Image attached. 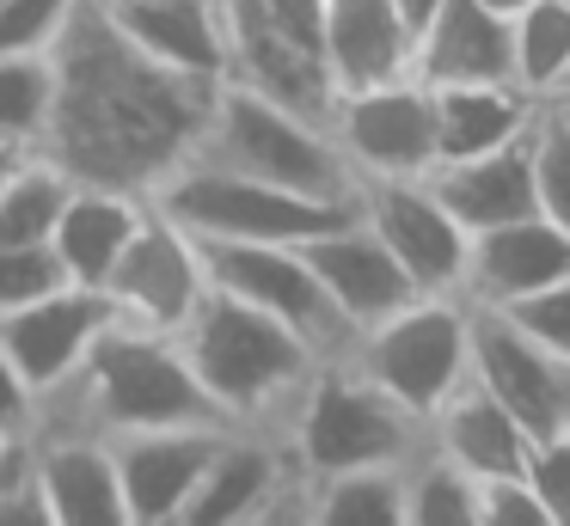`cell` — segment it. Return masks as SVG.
<instances>
[{"label": "cell", "mask_w": 570, "mask_h": 526, "mask_svg": "<svg viewBox=\"0 0 570 526\" xmlns=\"http://www.w3.org/2000/svg\"><path fill=\"white\" fill-rule=\"evenodd\" d=\"M56 92L38 153L80 183H117L148 196L166 171L197 153L209 117V80L141 56L99 0H80L75 24L50 49Z\"/></svg>", "instance_id": "obj_1"}, {"label": "cell", "mask_w": 570, "mask_h": 526, "mask_svg": "<svg viewBox=\"0 0 570 526\" xmlns=\"http://www.w3.org/2000/svg\"><path fill=\"white\" fill-rule=\"evenodd\" d=\"M178 349H185L190 374H197L203 398L215 404V416L234 428H283L295 391L307 386L313 355L283 318L258 312L252 300L227 288H209L197 300V312L178 325Z\"/></svg>", "instance_id": "obj_2"}, {"label": "cell", "mask_w": 570, "mask_h": 526, "mask_svg": "<svg viewBox=\"0 0 570 526\" xmlns=\"http://www.w3.org/2000/svg\"><path fill=\"white\" fill-rule=\"evenodd\" d=\"M38 423H80V428H99V435H129V428L222 423V416L203 398L178 337L136 330L111 318L99 330V343L87 349L80 374L38 404Z\"/></svg>", "instance_id": "obj_3"}, {"label": "cell", "mask_w": 570, "mask_h": 526, "mask_svg": "<svg viewBox=\"0 0 570 526\" xmlns=\"http://www.w3.org/2000/svg\"><path fill=\"white\" fill-rule=\"evenodd\" d=\"M430 428L393 404L368 374L350 367V355H325L313 361L307 386L295 391L276 440L288 447L301 477H325V472H350V465H399L423 447Z\"/></svg>", "instance_id": "obj_4"}, {"label": "cell", "mask_w": 570, "mask_h": 526, "mask_svg": "<svg viewBox=\"0 0 570 526\" xmlns=\"http://www.w3.org/2000/svg\"><path fill=\"white\" fill-rule=\"evenodd\" d=\"M190 159H209V166L246 171V178L283 183V190L301 196H332V202H350V190H356V178H350L344 153L332 141V122H313L234 80H215L209 117H203Z\"/></svg>", "instance_id": "obj_5"}, {"label": "cell", "mask_w": 570, "mask_h": 526, "mask_svg": "<svg viewBox=\"0 0 570 526\" xmlns=\"http://www.w3.org/2000/svg\"><path fill=\"white\" fill-rule=\"evenodd\" d=\"M344 355L393 404L430 423L435 404L454 398L472 374V300L466 294H411L405 306L356 330Z\"/></svg>", "instance_id": "obj_6"}, {"label": "cell", "mask_w": 570, "mask_h": 526, "mask_svg": "<svg viewBox=\"0 0 570 526\" xmlns=\"http://www.w3.org/2000/svg\"><path fill=\"white\" fill-rule=\"evenodd\" d=\"M148 202L166 220L190 232V239H264V245H307L313 232L337 227L350 202L332 196H301L283 183L246 178V171L209 166V159H185L148 190Z\"/></svg>", "instance_id": "obj_7"}, {"label": "cell", "mask_w": 570, "mask_h": 526, "mask_svg": "<svg viewBox=\"0 0 570 526\" xmlns=\"http://www.w3.org/2000/svg\"><path fill=\"white\" fill-rule=\"evenodd\" d=\"M209 288H227L239 300H252L258 312L283 318L313 355H344L356 343L350 318L332 306V294L320 288L313 264L301 257V245H264V239H197Z\"/></svg>", "instance_id": "obj_8"}, {"label": "cell", "mask_w": 570, "mask_h": 526, "mask_svg": "<svg viewBox=\"0 0 570 526\" xmlns=\"http://www.w3.org/2000/svg\"><path fill=\"white\" fill-rule=\"evenodd\" d=\"M332 141L350 178H423L435 166V92L417 73L337 92Z\"/></svg>", "instance_id": "obj_9"}, {"label": "cell", "mask_w": 570, "mask_h": 526, "mask_svg": "<svg viewBox=\"0 0 570 526\" xmlns=\"http://www.w3.org/2000/svg\"><path fill=\"white\" fill-rule=\"evenodd\" d=\"M99 294H105L117 325L178 337V325H185V318L197 312V300L209 294V269H203L197 239L148 202V220H141L136 239L124 245V257L111 264V276H105Z\"/></svg>", "instance_id": "obj_10"}, {"label": "cell", "mask_w": 570, "mask_h": 526, "mask_svg": "<svg viewBox=\"0 0 570 526\" xmlns=\"http://www.w3.org/2000/svg\"><path fill=\"white\" fill-rule=\"evenodd\" d=\"M350 208L374 227V239L399 257L417 294H460L472 232L442 208L430 178H356Z\"/></svg>", "instance_id": "obj_11"}, {"label": "cell", "mask_w": 570, "mask_h": 526, "mask_svg": "<svg viewBox=\"0 0 570 526\" xmlns=\"http://www.w3.org/2000/svg\"><path fill=\"white\" fill-rule=\"evenodd\" d=\"M222 7V43H227V73L222 80L252 86V92L276 98V105L301 110L313 122H332V73H325V56L313 37L276 24L264 7L252 0H215Z\"/></svg>", "instance_id": "obj_12"}, {"label": "cell", "mask_w": 570, "mask_h": 526, "mask_svg": "<svg viewBox=\"0 0 570 526\" xmlns=\"http://www.w3.org/2000/svg\"><path fill=\"white\" fill-rule=\"evenodd\" d=\"M472 386L528 423V435L564 428V361L503 306H472Z\"/></svg>", "instance_id": "obj_13"}, {"label": "cell", "mask_w": 570, "mask_h": 526, "mask_svg": "<svg viewBox=\"0 0 570 526\" xmlns=\"http://www.w3.org/2000/svg\"><path fill=\"white\" fill-rule=\"evenodd\" d=\"M222 435L227 423H173V428L105 435L117 459V484H124L129 526H178V514H185L203 465L215 459Z\"/></svg>", "instance_id": "obj_14"}, {"label": "cell", "mask_w": 570, "mask_h": 526, "mask_svg": "<svg viewBox=\"0 0 570 526\" xmlns=\"http://www.w3.org/2000/svg\"><path fill=\"white\" fill-rule=\"evenodd\" d=\"M31 472L50 526H129L111 440L80 423H31Z\"/></svg>", "instance_id": "obj_15"}, {"label": "cell", "mask_w": 570, "mask_h": 526, "mask_svg": "<svg viewBox=\"0 0 570 526\" xmlns=\"http://www.w3.org/2000/svg\"><path fill=\"white\" fill-rule=\"evenodd\" d=\"M111 325V306H105L99 288H80V281H62L56 294L19 306V312L0 318V343L13 355V367L26 374V386L38 391V404L50 391H62L68 379L80 374L87 349L99 343V330Z\"/></svg>", "instance_id": "obj_16"}, {"label": "cell", "mask_w": 570, "mask_h": 526, "mask_svg": "<svg viewBox=\"0 0 570 526\" xmlns=\"http://www.w3.org/2000/svg\"><path fill=\"white\" fill-rule=\"evenodd\" d=\"M564 276H570V232L533 208V215H521V220L472 232L460 294H466L472 306H521Z\"/></svg>", "instance_id": "obj_17"}, {"label": "cell", "mask_w": 570, "mask_h": 526, "mask_svg": "<svg viewBox=\"0 0 570 526\" xmlns=\"http://www.w3.org/2000/svg\"><path fill=\"white\" fill-rule=\"evenodd\" d=\"M301 257L313 264L320 288L332 294V306L350 318V330H368L374 318H386L393 306H405L411 294H417L411 276L399 269V257L374 239V227L356 215V208H350L337 227L313 232V239L301 245Z\"/></svg>", "instance_id": "obj_18"}, {"label": "cell", "mask_w": 570, "mask_h": 526, "mask_svg": "<svg viewBox=\"0 0 570 526\" xmlns=\"http://www.w3.org/2000/svg\"><path fill=\"white\" fill-rule=\"evenodd\" d=\"M411 49H417V31L399 12V0H325L320 7V56L332 92L411 73Z\"/></svg>", "instance_id": "obj_19"}, {"label": "cell", "mask_w": 570, "mask_h": 526, "mask_svg": "<svg viewBox=\"0 0 570 526\" xmlns=\"http://www.w3.org/2000/svg\"><path fill=\"white\" fill-rule=\"evenodd\" d=\"M411 73L423 86H454V80H515V43H509V12L484 0H442L417 24Z\"/></svg>", "instance_id": "obj_20"}, {"label": "cell", "mask_w": 570, "mask_h": 526, "mask_svg": "<svg viewBox=\"0 0 570 526\" xmlns=\"http://www.w3.org/2000/svg\"><path fill=\"white\" fill-rule=\"evenodd\" d=\"M148 220V196L117 190V183H80L68 190L62 215L50 227V245L62 257V276L80 288H105L111 264L124 257V245L136 239V227Z\"/></svg>", "instance_id": "obj_21"}, {"label": "cell", "mask_w": 570, "mask_h": 526, "mask_svg": "<svg viewBox=\"0 0 570 526\" xmlns=\"http://www.w3.org/2000/svg\"><path fill=\"white\" fill-rule=\"evenodd\" d=\"M423 178H430V190L442 196V208L466 232L503 227V220H521V215L540 208L528 141L491 147V153H466V159H442V166H430Z\"/></svg>", "instance_id": "obj_22"}, {"label": "cell", "mask_w": 570, "mask_h": 526, "mask_svg": "<svg viewBox=\"0 0 570 526\" xmlns=\"http://www.w3.org/2000/svg\"><path fill=\"white\" fill-rule=\"evenodd\" d=\"M105 12H111L117 31H124L141 56L160 61V68L209 80V86L227 73L222 7H215V0H124V7H105Z\"/></svg>", "instance_id": "obj_23"}, {"label": "cell", "mask_w": 570, "mask_h": 526, "mask_svg": "<svg viewBox=\"0 0 570 526\" xmlns=\"http://www.w3.org/2000/svg\"><path fill=\"white\" fill-rule=\"evenodd\" d=\"M430 92H435V166L528 141L533 117L546 110L521 80H454V86H430Z\"/></svg>", "instance_id": "obj_24"}, {"label": "cell", "mask_w": 570, "mask_h": 526, "mask_svg": "<svg viewBox=\"0 0 570 526\" xmlns=\"http://www.w3.org/2000/svg\"><path fill=\"white\" fill-rule=\"evenodd\" d=\"M423 428H430V447L448 453V459H454L460 472H472L479 484L484 477L521 472L528 453H533L528 423H521L515 410H503V404H497L484 386H472V379L454 391V398L435 404V416Z\"/></svg>", "instance_id": "obj_25"}, {"label": "cell", "mask_w": 570, "mask_h": 526, "mask_svg": "<svg viewBox=\"0 0 570 526\" xmlns=\"http://www.w3.org/2000/svg\"><path fill=\"white\" fill-rule=\"evenodd\" d=\"M307 526H405V459L307 477Z\"/></svg>", "instance_id": "obj_26"}, {"label": "cell", "mask_w": 570, "mask_h": 526, "mask_svg": "<svg viewBox=\"0 0 570 526\" xmlns=\"http://www.w3.org/2000/svg\"><path fill=\"white\" fill-rule=\"evenodd\" d=\"M405 526H479V477L435 453L430 435L405 459Z\"/></svg>", "instance_id": "obj_27"}, {"label": "cell", "mask_w": 570, "mask_h": 526, "mask_svg": "<svg viewBox=\"0 0 570 526\" xmlns=\"http://www.w3.org/2000/svg\"><path fill=\"white\" fill-rule=\"evenodd\" d=\"M509 43H515V80L546 105L558 73L570 68V0H528L521 12H509Z\"/></svg>", "instance_id": "obj_28"}, {"label": "cell", "mask_w": 570, "mask_h": 526, "mask_svg": "<svg viewBox=\"0 0 570 526\" xmlns=\"http://www.w3.org/2000/svg\"><path fill=\"white\" fill-rule=\"evenodd\" d=\"M68 190H75V178L56 159L31 153L13 171V183L0 190V245H43L56 215H62V202H68Z\"/></svg>", "instance_id": "obj_29"}, {"label": "cell", "mask_w": 570, "mask_h": 526, "mask_svg": "<svg viewBox=\"0 0 570 526\" xmlns=\"http://www.w3.org/2000/svg\"><path fill=\"white\" fill-rule=\"evenodd\" d=\"M50 92H56L50 56H0V135L38 147L43 122H50Z\"/></svg>", "instance_id": "obj_30"}, {"label": "cell", "mask_w": 570, "mask_h": 526, "mask_svg": "<svg viewBox=\"0 0 570 526\" xmlns=\"http://www.w3.org/2000/svg\"><path fill=\"white\" fill-rule=\"evenodd\" d=\"M528 153H533V196H540V215L570 232V122L558 117L552 105L533 117Z\"/></svg>", "instance_id": "obj_31"}, {"label": "cell", "mask_w": 570, "mask_h": 526, "mask_svg": "<svg viewBox=\"0 0 570 526\" xmlns=\"http://www.w3.org/2000/svg\"><path fill=\"white\" fill-rule=\"evenodd\" d=\"M80 0H0V56H50Z\"/></svg>", "instance_id": "obj_32"}, {"label": "cell", "mask_w": 570, "mask_h": 526, "mask_svg": "<svg viewBox=\"0 0 570 526\" xmlns=\"http://www.w3.org/2000/svg\"><path fill=\"white\" fill-rule=\"evenodd\" d=\"M62 257H56V245H0V318L19 312V306L43 300V294L62 288Z\"/></svg>", "instance_id": "obj_33"}, {"label": "cell", "mask_w": 570, "mask_h": 526, "mask_svg": "<svg viewBox=\"0 0 570 526\" xmlns=\"http://www.w3.org/2000/svg\"><path fill=\"white\" fill-rule=\"evenodd\" d=\"M521 477L533 484V496H540L546 520L552 526H570V428H558V435H540L528 453V465H521Z\"/></svg>", "instance_id": "obj_34"}, {"label": "cell", "mask_w": 570, "mask_h": 526, "mask_svg": "<svg viewBox=\"0 0 570 526\" xmlns=\"http://www.w3.org/2000/svg\"><path fill=\"white\" fill-rule=\"evenodd\" d=\"M479 526H552V520H546L528 477L509 472V477H484L479 484Z\"/></svg>", "instance_id": "obj_35"}, {"label": "cell", "mask_w": 570, "mask_h": 526, "mask_svg": "<svg viewBox=\"0 0 570 526\" xmlns=\"http://www.w3.org/2000/svg\"><path fill=\"white\" fill-rule=\"evenodd\" d=\"M503 312H515L521 325L558 355V361H570V276L552 281V288H540L533 300H521V306H503Z\"/></svg>", "instance_id": "obj_36"}, {"label": "cell", "mask_w": 570, "mask_h": 526, "mask_svg": "<svg viewBox=\"0 0 570 526\" xmlns=\"http://www.w3.org/2000/svg\"><path fill=\"white\" fill-rule=\"evenodd\" d=\"M38 423V391L26 386V374L13 367L7 343H0V428H13V435H31Z\"/></svg>", "instance_id": "obj_37"}, {"label": "cell", "mask_w": 570, "mask_h": 526, "mask_svg": "<svg viewBox=\"0 0 570 526\" xmlns=\"http://www.w3.org/2000/svg\"><path fill=\"white\" fill-rule=\"evenodd\" d=\"M31 153H38V147H26V141H7V135H0V190H7V183H13V171L26 166Z\"/></svg>", "instance_id": "obj_38"}, {"label": "cell", "mask_w": 570, "mask_h": 526, "mask_svg": "<svg viewBox=\"0 0 570 526\" xmlns=\"http://www.w3.org/2000/svg\"><path fill=\"white\" fill-rule=\"evenodd\" d=\"M435 7H442V0H399V12H405V19H411V31H417V24L430 19Z\"/></svg>", "instance_id": "obj_39"}, {"label": "cell", "mask_w": 570, "mask_h": 526, "mask_svg": "<svg viewBox=\"0 0 570 526\" xmlns=\"http://www.w3.org/2000/svg\"><path fill=\"white\" fill-rule=\"evenodd\" d=\"M546 105H558V110H570V68L558 73V86H552V98H546Z\"/></svg>", "instance_id": "obj_40"}, {"label": "cell", "mask_w": 570, "mask_h": 526, "mask_svg": "<svg viewBox=\"0 0 570 526\" xmlns=\"http://www.w3.org/2000/svg\"><path fill=\"white\" fill-rule=\"evenodd\" d=\"M484 7H497V12H521L528 0H484Z\"/></svg>", "instance_id": "obj_41"}, {"label": "cell", "mask_w": 570, "mask_h": 526, "mask_svg": "<svg viewBox=\"0 0 570 526\" xmlns=\"http://www.w3.org/2000/svg\"><path fill=\"white\" fill-rule=\"evenodd\" d=\"M564 428H570V361H564Z\"/></svg>", "instance_id": "obj_42"}, {"label": "cell", "mask_w": 570, "mask_h": 526, "mask_svg": "<svg viewBox=\"0 0 570 526\" xmlns=\"http://www.w3.org/2000/svg\"><path fill=\"white\" fill-rule=\"evenodd\" d=\"M13 440H19V435H13V428H0V453H7V447H13Z\"/></svg>", "instance_id": "obj_43"}, {"label": "cell", "mask_w": 570, "mask_h": 526, "mask_svg": "<svg viewBox=\"0 0 570 526\" xmlns=\"http://www.w3.org/2000/svg\"><path fill=\"white\" fill-rule=\"evenodd\" d=\"M552 110H558V105H552ZM558 117H564V122H570V110H558Z\"/></svg>", "instance_id": "obj_44"}, {"label": "cell", "mask_w": 570, "mask_h": 526, "mask_svg": "<svg viewBox=\"0 0 570 526\" xmlns=\"http://www.w3.org/2000/svg\"><path fill=\"white\" fill-rule=\"evenodd\" d=\"M105 7H124V0H105Z\"/></svg>", "instance_id": "obj_45"}]
</instances>
